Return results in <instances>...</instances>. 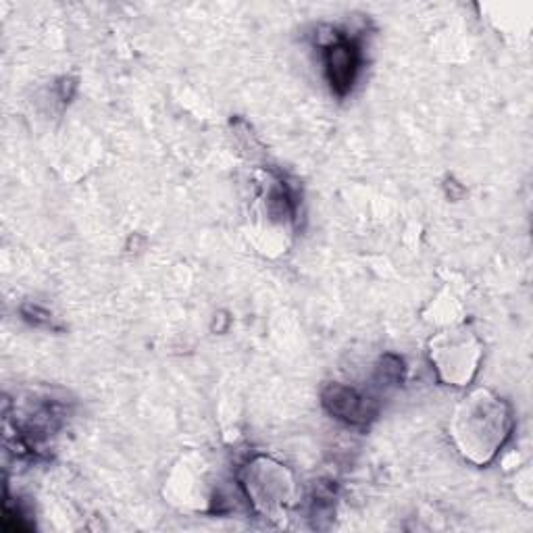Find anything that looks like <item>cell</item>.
Masks as SVG:
<instances>
[{"label":"cell","mask_w":533,"mask_h":533,"mask_svg":"<svg viewBox=\"0 0 533 533\" xmlns=\"http://www.w3.org/2000/svg\"><path fill=\"white\" fill-rule=\"evenodd\" d=\"M359 59L357 48H354L348 40H338L327 48V71L332 86L344 94L354 80V71H357Z\"/></svg>","instance_id":"cell-1"}]
</instances>
